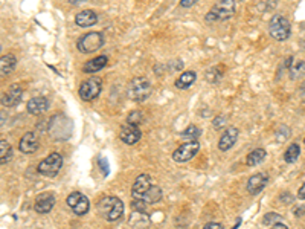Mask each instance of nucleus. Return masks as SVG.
I'll list each match as a JSON object with an SVG mask.
<instances>
[{
	"mask_svg": "<svg viewBox=\"0 0 305 229\" xmlns=\"http://www.w3.org/2000/svg\"><path fill=\"white\" fill-rule=\"evenodd\" d=\"M96 209L99 215L107 221H116L124 215V203L119 197H114V195L102 197L98 202Z\"/></svg>",
	"mask_w": 305,
	"mask_h": 229,
	"instance_id": "f257e3e1",
	"label": "nucleus"
},
{
	"mask_svg": "<svg viewBox=\"0 0 305 229\" xmlns=\"http://www.w3.org/2000/svg\"><path fill=\"white\" fill-rule=\"evenodd\" d=\"M235 0H220L217 2L206 14V21L214 23V21H224L233 17L235 14Z\"/></svg>",
	"mask_w": 305,
	"mask_h": 229,
	"instance_id": "f03ea898",
	"label": "nucleus"
},
{
	"mask_svg": "<svg viewBox=\"0 0 305 229\" xmlns=\"http://www.w3.org/2000/svg\"><path fill=\"white\" fill-rule=\"evenodd\" d=\"M151 82L145 78V76H136L130 81L128 84V90L127 95L131 101L134 102H142L145 101L149 95H151Z\"/></svg>",
	"mask_w": 305,
	"mask_h": 229,
	"instance_id": "7ed1b4c3",
	"label": "nucleus"
},
{
	"mask_svg": "<svg viewBox=\"0 0 305 229\" xmlns=\"http://www.w3.org/2000/svg\"><path fill=\"white\" fill-rule=\"evenodd\" d=\"M268 34L276 41H285L291 34L290 21L284 15H273L268 21Z\"/></svg>",
	"mask_w": 305,
	"mask_h": 229,
	"instance_id": "20e7f679",
	"label": "nucleus"
},
{
	"mask_svg": "<svg viewBox=\"0 0 305 229\" xmlns=\"http://www.w3.org/2000/svg\"><path fill=\"white\" fill-rule=\"evenodd\" d=\"M105 43V38H104V34L101 32H87L84 34L78 43H76V47L81 53H92V52H96L98 49H101Z\"/></svg>",
	"mask_w": 305,
	"mask_h": 229,
	"instance_id": "39448f33",
	"label": "nucleus"
},
{
	"mask_svg": "<svg viewBox=\"0 0 305 229\" xmlns=\"http://www.w3.org/2000/svg\"><path fill=\"white\" fill-rule=\"evenodd\" d=\"M61 166H63V156L59 153H50L38 163L37 171L46 177H55L59 173Z\"/></svg>",
	"mask_w": 305,
	"mask_h": 229,
	"instance_id": "423d86ee",
	"label": "nucleus"
},
{
	"mask_svg": "<svg viewBox=\"0 0 305 229\" xmlns=\"http://www.w3.org/2000/svg\"><path fill=\"white\" fill-rule=\"evenodd\" d=\"M102 90V81L98 76H92L79 85V98L82 101H93L99 96Z\"/></svg>",
	"mask_w": 305,
	"mask_h": 229,
	"instance_id": "0eeeda50",
	"label": "nucleus"
},
{
	"mask_svg": "<svg viewBox=\"0 0 305 229\" xmlns=\"http://www.w3.org/2000/svg\"><path fill=\"white\" fill-rule=\"evenodd\" d=\"M200 150V142L198 140H188L185 144H181L180 147L175 148V151L172 153V159L178 163H185L189 162Z\"/></svg>",
	"mask_w": 305,
	"mask_h": 229,
	"instance_id": "6e6552de",
	"label": "nucleus"
},
{
	"mask_svg": "<svg viewBox=\"0 0 305 229\" xmlns=\"http://www.w3.org/2000/svg\"><path fill=\"white\" fill-rule=\"evenodd\" d=\"M66 203H67V206H69L76 215H84V214H87L88 209H90V202H88V198H87L82 192H79V191H75V192L69 194Z\"/></svg>",
	"mask_w": 305,
	"mask_h": 229,
	"instance_id": "1a4fd4ad",
	"label": "nucleus"
},
{
	"mask_svg": "<svg viewBox=\"0 0 305 229\" xmlns=\"http://www.w3.org/2000/svg\"><path fill=\"white\" fill-rule=\"evenodd\" d=\"M151 188H152V179L148 174H140V176H137V179L133 183L131 195L136 200H143V197L146 195V192Z\"/></svg>",
	"mask_w": 305,
	"mask_h": 229,
	"instance_id": "9d476101",
	"label": "nucleus"
},
{
	"mask_svg": "<svg viewBox=\"0 0 305 229\" xmlns=\"http://www.w3.org/2000/svg\"><path fill=\"white\" fill-rule=\"evenodd\" d=\"M142 137V131L137 125L134 124H124L119 130V139L127 144V145H134L140 140Z\"/></svg>",
	"mask_w": 305,
	"mask_h": 229,
	"instance_id": "9b49d317",
	"label": "nucleus"
},
{
	"mask_svg": "<svg viewBox=\"0 0 305 229\" xmlns=\"http://www.w3.org/2000/svg\"><path fill=\"white\" fill-rule=\"evenodd\" d=\"M55 206V195L52 192H41L35 197L34 209L38 214H47Z\"/></svg>",
	"mask_w": 305,
	"mask_h": 229,
	"instance_id": "f8f14e48",
	"label": "nucleus"
},
{
	"mask_svg": "<svg viewBox=\"0 0 305 229\" xmlns=\"http://www.w3.org/2000/svg\"><path fill=\"white\" fill-rule=\"evenodd\" d=\"M23 96V89L18 84H11L8 90L2 95V104L5 107H14L21 101Z\"/></svg>",
	"mask_w": 305,
	"mask_h": 229,
	"instance_id": "ddd939ff",
	"label": "nucleus"
},
{
	"mask_svg": "<svg viewBox=\"0 0 305 229\" xmlns=\"http://www.w3.org/2000/svg\"><path fill=\"white\" fill-rule=\"evenodd\" d=\"M40 147V140H38V136L34 133V131H27L23 134V137L20 139V144H18V148L21 153L24 154H32L38 150Z\"/></svg>",
	"mask_w": 305,
	"mask_h": 229,
	"instance_id": "4468645a",
	"label": "nucleus"
},
{
	"mask_svg": "<svg viewBox=\"0 0 305 229\" xmlns=\"http://www.w3.org/2000/svg\"><path fill=\"white\" fill-rule=\"evenodd\" d=\"M268 183V176L265 173H256L253 176H250V179L247 180V191L252 195L259 194Z\"/></svg>",
	"mask_w": 305,
	"mask_h": 229,
	"instance_id": "2eb2a0df",
	"label": "nucleus"
},
{
	"mask_svg": "<svg viewBox=\"0 0 305 229\" xmlns=\"http://www.w3.org/2000/svg\"><path fill=\"white\" fill-rule=\"evenodd\" d=\"M151 223V218H149V214L145 212V211H137V209H133V212L130 214V218H128V224L131 229H148Z\"/></svg>",
	"mask_w": 305,
	"mask_h": 229,
	"instance_id": "dca6fc26",
	"label": "nucleus"
},
{
	"mask_svg": "<svg viewBox=\"0 0 305 229\" xmlns=\"http://www.w3.org/2000/svg\"><path fill=\"white\" fill-rule=\"evenodd\" d=\"M49 108V99L44 98V96H35V98H30L26 104V110L30 113V114H35V116H40L43 113H46Z\"/></svg>",
	"mask_w": 305,
	"mask_h": 229,
	"instance_id": "f3484780",
	"label": "nucleus"
},
{
	"mask_svg": "<svg viewBox=\"0 0 305 229\" xmlns=\"http://www.w3.org/2000/svg\"><path fill=\"white\" fill-rule=\"evenodd\" d=\"M236 139H238V128L227 127L226 131L223 133L221 139L218 140V148L221 151H227V150H230L236 144Z\"/></svg>",
	"mask_w": 305,
	"mask_h": 229,
	"instance_id": "a211bd4d",
	"label": "nucleus"
},
{
	"mask_svg": "<svg viewBox=\"0 0 305 229\" xmlns=\"http://www.w3.org/2000/svg\"><path fill=\"white\" fill-rule=\"evenodd\" d=\"M75 23L81 27H90V26H95L98 23V15L92 9H84V11L76 14Z\"/></svg>",
	"mask_w": 305,
	"mask_h": 229,
	"instance_id": "6ab92c4d",
	"label": "nucleus"
},
{
	"mask_svg": "<svg viewBox=\"0 0 305 229\" xmlns=\"http://www.w3.org/2000/svg\"><path fill=\"white\" fill-rule=\"evenodd\" d=\"M107 63H108V58H107L105 55H99V56H96V58H93V60L84 63V66H82V72H85V73H95V72H99L101 69H104V67L107 66Z\"/></svg>",
	"mask_w": 305,
	"mask_h": 229,
	"instance_id": "aec40b11",
	"label": "nucleus"
},
{
	"mask_svg": "<svg viewBox=\"0 0 305 229\" xmlns=\"http://www.w3.org/2000/svg\"><path fill=\"white\" fill-rule=\"evenodd\" d=\"M197 79V73L194 70H186L183 72L174 82V85L178 89V90H185V89H189Z\"/></svg>",
	"mask_w": 305,
	"mask_h": 229,
	"instance_id": "412c9836",
	"label": "nucleus"
},
{
	"mask_svg": "<svg viewBox=\"0 0 305 229\" xmlns=\"http://www.w3.org/2000/svg\"><path fill=\"white\" fill-rule=\"evenodd\" d=\"M17 66V60L12 53H6L0 58V75L2 76H6L9 75Z\"/></svg>",
	"mask_w": 305,
	"mask_h": 229,
	"instance_id": "4be33fe9",
	"label": "nucleus"
},
{
	"mask_svg": "<svg viewBox=\"0 0 305 229\" xmlns=\"http://www.w3.org/2000/svg\"><path fill=\"white\" fill-rule=\"evenodd\" d=\"M265 156H267V151H265L264 148H256V150L250 151V154H247L246 163H247L249 166L259 165V163H262V160L265 159Z\"/></svg>",
	"mask_w": 305,
	"mask_h": 229,
	"instance_id": "5701e85b",
	"label": "nucleus"
},
{
	"mask_svg": "<svg viewBox=\"0 0 305 229\" xmlns=\"http://www.w3.org/2000/svg\"><path fill=\"white\" fill-rule=\"evenodd\" d=\"M11 157H12V148H11L9 142L5 139H0V163L2 165L8 163L11 160Z\"/></svg>",
	"mask_w": 305,
	"mask_h": 229,
	"instance_id": "b1692460",
	"label": "nucleus"
},
{
	"mask_svg": "<svg viewBox=\"0 0 305 229\" xmlns=\"http://www.w3.org/2000/svg\"><path fill=\"white\" fill-rule=\"evenodd\" d=\"M163 197V192L162 189L157 186V185H152V188L146 192V195L143 197V202L145 203H159Z\"/></svg>",
	"mask_w": 305,
	"mask_h": 229,
	"instance_id": "393cba45",
	"label": "nucleus"
},
{
	"mask_svg": "<svg viewBox=\"0 0 305 229\" xmlns=\"http://www.w3.org/2000/svg\"><path fill=\"white\" fill-rule=\"evenodd\" d=\"M299 154H300V147H299L297 144H291V145L287 148L285 154H284V160H285L287 163H294V162L297 160Z\"/></svg>",
	"mask_w": 305,
	"mask_h": 229,
	"instance_id": "a878e982",
	"label": "nucleus"
},
{
	"mask_svg": "<svg viewBox=\"0 0 305 229\" xmlns=\"http://www.w3.org/2000/svg\"><path fill=\"white\" fill-rule=\"evenodd\" d=\"M200 134H201V130L197 125H189L180 133L181 139H188V140H198Z\"/></svg>",
	"mask_w": 305,
	"mask_h": 229,
	"instance_id": "bb28decb",
	"label": "nucleus"
},
{
	"mask_svg": "<svg viewBox=\"0 0 305 229\" xmlns=\"http://www.w3.org/2000/svg\"><path fill=\"white\" fill-rule=\"evenodd\" d=\"M290 73H291V78H300L305 75V61L303 60H299L296 63H293L290 66Z\"/></svg>",
	"mask_w": 305,
	"mask_h": 229,
	"instance_id": "cd10ccee",
	"label": "nucleus"
},
{
	"mask_svg": "<svg viewBox=\"0 0 305 229\" xmlns=\"http://www.w3.org/2000/svg\"><path fill=\"white\" fill-rule=\"evenodd\" d=\"M142 121H143V114H142V111H139V110H133V111H130L128 116H127V122H128V124L139 125Z\"/></svg>",
	"mask_w": 305,
	"mask_h": 229,
	"instance_id": "c85d7f7f",
	"label": "nucleus"
},
{
	"mask_svg": "<svg viewBox=\"0 0 305 229\" xmlns=\"http://www.w3.org/2000/svg\"><path fill=\"white\" fill-rule=\"evenodd\" d=\"M207 81H210L212 79V76H215V81L214 82H218L220 79H221V76H223V69L221 67H218V66H215V67H212L209 72H207Z\"/></svg>",
	"mask_w": 305,
	"mask_h": 229,
	"instance_id": "c756f323",
	"label": "nucleus"
},
{
	"mask_svg": "<svg viewBox=\"0 0 305 229\" xmlns=\"http://www.w3.org/2000/svg\"><path fill=\"white\" fill-rule=\"evenodd\" d=\"M281 220V215L279 214H274V212H268V214H265L264 217H262V223L264 224H274V223H278Z\"/></svg>",
	"mask_w": 305,
	"mask_h": 229,
	"instance_id": "7c9ffc66",
	"label": "nucleus"
},
{
	"mask_svg": "<svg viewBox=\"0 0 305 229\" xmlns=\"http://www.w3.org/2000/svg\"><path fill=\"white\" fill-rule=\"evenodd\" d=\"M224 124H226V118H224V116H217V118L212 121V125H214L217 130H218V128H221Z\"/></svg>",
	"mask_w": 305,
	"mask_h": 229,
	"instance_id": "2f4dec72",
	"label": "nucleus"
},
{
	"mask_svg": "<svg viewBox=\"0 0 305 229\" xmlns=\"http://www.w3.org/2000/svg\"><path fill=\"white\" fill-rule=\"evenodd\" d=\"M203 229H223V226H221V223H215V221H210V223H207Z\"/></svg>",
	"mask_w": 305,
	"mask_h": 229,
	"instance_id": "473e14b6",
	"label": "nucleus"
},
{
	"mask_svg": "<svg viewBox=\"0 0 305 229\" xmlns=\"http://www.w3.org/2000/svg\"><path fill=\"white\" fill-rule=\"evenodd\" d=\"M198 0H180V6L183 8H191L192 5H195Z\"/></svg>",
	"mask_w": 305,
	"mask_h": 229,
	"instance_id": "72a5a7b5",
	"label": "nucleus"
},
{
	"mask_svg": "<svg viewBox=\"0 0 305 229\" xmlns=\"http://www.w3.org/2000/svg\"><path fill=\"white\" fill-rule=\"evenodd\" d=\"M297 197H299L300 200H305V182H303L302 186L299 188V191H297Z\"/></svg>",
	"mask_w": 305,
	"mask_h": 229,
	"instance_id": "f704fd0d",
	"label": "nucleus"
},
{
	"mask_svg": "<svg viewBox=\"0 0 305 229\" xmlns=\"http://www.w3.org/2000/svg\"><path fill=\"white\" fill-rule=\"evenodd\" d=\"M270 229H288L284 223H281V221H278V223H274V224H271V227Z\"/></svg>",
	"mask_w": 305,
	"mask_h": 229,
	"instance_id": "c9c22d12",
	"label": "nucleus"
},
{
	"mask_svg": "<svg viewBox=\"0 0 305 229\" xmlns=\"http://www.w3.org/2000/svg\"><path fill=\"white\" fill-rule=\"evenodd\" d=\"M70 3H73V5H78L79 2H82V0H69Z\"/></svg>",
	"mask_w": 305,
	"mask_h": 229,
	"instance_id": "e433bc0d",
	"label": "nucleus"
},
{
	"mask_svg": "<svg viewBox=\"0 0 305 229\" xmlns=\"http://www.w3.org/2000/svg\"><path fill=\"white\" fill-rule=\"evenodd\" d=\"M302 90H303V93H305V82L302 84Z\"/></svg>",
	"mask_w": 305,
	"mask_h": 229,
	"instance_id": "4c0bfd02",
	"label": "nucleus"
},
{
	"mask_svg": "<svg viewBox=\"0 0 305 229\" xmlns=\"http://www.w3.org/2000/svg\"><path fill=\"white\" fill-rule=\"evenodd\" d=\"M303 142H305V139H303Z\"/></svg>",
	"mask_w": 305,
	"mask_h": 229,
	"instance_id": "58836bf2",
	"label": "nucleus"
}]
</instances>
